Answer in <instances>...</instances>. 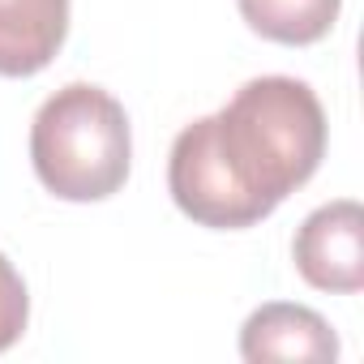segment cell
Masks as SVG:
<instances>
[{
  "instance_id": "obj_3",
  "label": "cell",
  "mask_w": 364,
  "mask_h": 364,
  "mask_svg": "<svg viewBox=\"0 0 364 364\" xmlns=\"http://www.w3.org/2000/svg\"><path fill=\"white\" fill-rule=\"evenodd\" d=\"M167 189H171V202L185 210L193 223L219 228V232L253 228V223H262V219L270 215V210L240 185V180H236V171L228 167V159L219 154L210 116L185 124V129H180V137L171 141Z\"/></svg>"
},
{
  "instance_id": "obj_4",
  "label": "cell",
  "mask_w": 364,
  "mask_h": 364,
  "mask_svg": "<svg viewBox=\"0 0 364 364\" xmlns=\"http://www.w3.org/2000/svg\"><path fill=\"white\" fill-rule=\"evenodd\" d=\"M296 270L317 291H360L364 287V215L355 202H330L313 210L291 245Z\"/></svg>"
},
{
  "instance_id": "obj_2",
  "label": "cell",
  "mask_w": 364,
  "mask_h": 364,
  "mask_svg": "<svg viewBox=\"0 0 364 364\" xmlns=\"http://www.w3.org/2000/svg\"><path fill=\"white\" fill-rule=\"evenodd\" d=\"M129 116L90 82L56 90L31 124L35 176L60 202H103L120 193L129 180Z\"/></svg>"
},
{
  "instance_id": "obj_1",
  "label": "cell",
  "mask_w": 364,
  "mask_h": 364,
  "mask_svg": "<svg viewBox=\"0 0 364 364\" xmlns=\"http://www.w3.org/2000/svg\"><path fill=\"white\" fill-rule=\"evenodd\" d=\"M210 129L236 180L266 210L296 193L326 154V112L296 77L245 82L232 103L210 116Z\"/></svg>"
},
{
  "instance_id": "obj_6",
  "label": "cell",
  "mask_w": 364,
  "mask_h": 364,
  "mask_svg": "<svg viewBox=\"0 0 364 364\" xmlns=\"http://www.w3.org/2000/svg\"><path fill=\"white\" fill-rule=\"evenodd\" d=\"M245 360H334L338 338L330 321L304 304H262L240 330Z\"/></svg>"
},
{
  "instance_id": "obj_7",
  "label": "cell",
  "mask_w": 364,
  "mask_h": 364,
  "mask_svg": "<svg viewBox=\"0 0 364 364\" xmlns=\"http://www.w3.org/2000/svg\"><path fill=\"white\" fill-rule=\"evenodd\" d=\"M343 0H240V18L270 43L309 48L338 22Z\"/></svg>"
},
{
  "instance_id": "obj_5",
  "label": "cell",
  "mask_w": 364,
  "mask_h": 364,
  "mask_svg": "<svg viewBox=\"0 0 364 364\" xmlns=\"http://www.w3.org/2000/svg\"><path fill=\"white\" fill-rule=\"evenodd\" d=\"M69 35V0H0V77H31Z\"/></svg>"
},
{
  "instance_id": "obj_8",
  "label": "cell",
  "mask_w": 364,
  "mask_h": 364,
  "mask_svg": "<svg viewBox=\"0 0 364 364\" xmlns=\"http://www.w3.org/2000/svg\"><path fill=\"white\" fill-rule=\"evenodd\" d=\"M31 317V300H26V283L14 270V262L0 253V351H9Z\"/></svg>"
}]
</instances>
